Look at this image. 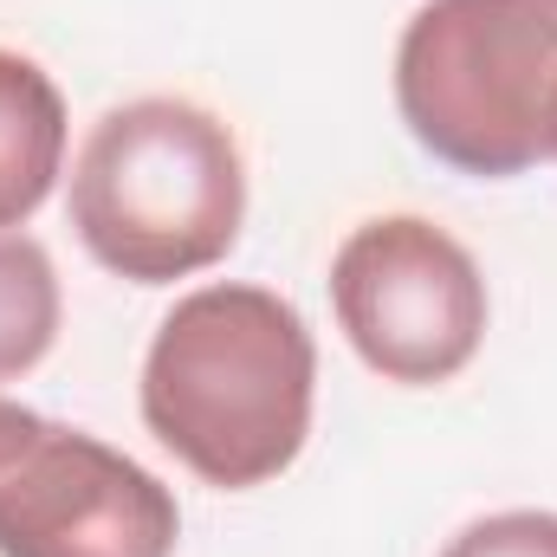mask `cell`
I'll return each instance as SVG.
<instances>
[{
	"label": "cell",
	"mask_w": 557,
	"mask_h": 557,
	"mask_svg": "<svg viewBox=\"0 0 557 557\" xmlns=\"http://www.w3.org/2000/svg\"><path fill=\"white\" fill-rule=\"evenodd\" d=\"M59 324H65V292L52 253L33 234L0 227V383L39 370L59 344Z\"/></svg>",
	"instance_id": "7"
},
{
	"label": "cell",
	"mask_w": 557,
	"mask_h": 557,
	"mask_svg": "<svg viewBox=\"0 0 557 557\" xmlns=\"http://www.w3.org/2000/svg\"><path fill=\"white\" fill-rule=\"evenodd\" d=\"M331 311L363 370L403 389L454 383L486 344L480 260L428 214H376L331 260Z\"/></svg>",
	"instance_id": "4"
},
{
	"label": "cell",
	"mask_w": 557,
	"mask_h": 557,
	"mask_svg": "<svg viewBox=\"0 0 557 557\" xmlns=\"http://www.w3.org/2000/svg\"><path fill=\"white\" fill-rule=\"evenodd\" d=\"M396 111L473 182L552 162L557 0H421L396 39Z\"/></svg>",
	"instance_id": "3"
},
{
	"label": "cell",
	"mask_w": 557,
	"mask_h": 557,
	"mask_svg": "<svg viewBox=\"0 0 557 557\" xmlns=\"http://www.w3.org/2000/svg\"><path fill=\"white\" fill-rule=\"evenodd\" d=\"M72 234L104 273L175 285L221 267L247 227L240 137L195 98L111 104L72 162Z\"/></svg>",
	"instance_id": "2"
},
{
	"label": "cell",
	"mask_w": 557,
	"mask_h": 557,
	"mask_svg": "<svg viewBox=\"0 0 557 557\" xmlns=\"http://www.w3.org/2000/svg\"><path fill=\"white\" fill-rule=\"evenodd\" d=\"M33 421H39V416H33L26 403H7V396H0V454H7V447H13V441L33 428Z\"/></svg>",
	"instance_id": "9"
},
{
	"label": "cell",
	"mask_w": 557,
	"mask_h": 557,
	"mask_svg": "<svg viewBox=\"0 0 557 557\" xmlns=\"http://www.w3.org/2000/svg\"><path fill=\"white\" fill-rule=\"evenodd\" d=\"M441 557H557V512L545 506H512L460 525Z\"/></svg>",
	"instance_id": "8"
},
{
	"label": "cell",
	"mask_w": 557,
	"mask_h": 557,
	"mask_svg": "<svg viewBox=\"0 0 557 557\" xmlns=\"http://www.w3.org/2000/svg\"><path fill=\"white\" fill-rule=\"evenodd\" d=\"M143 428L221 493L278 480L318 409V344L292 298L273 285H201L169 305L143 350Z\"/></svg>",
	"instance_id": "1"
},
{
	"label": "cell",
	"mask_w": 557,
	"mask_h": 557,
	"mask_svg": "<svg viewBox=\"0 0 557 557\" xmlns=\"http://www.w3.org/2000/svg\"><path fill=\"white\" fill-rule=\"evenodd\" d=\"M182 506L124 447L33 421L0 454V557H175Z\"/></svg>",
	"instance_id": "5"
},
{
	"label": "cell",
	"mask_w": 557,
	"mask_h": 557,
	"mask_svg": "<svg viewBox=\"0 0 557 557\" xmlns=\"http://www.w3.org/2000/svg\"><path fill=\"white\" fill-rule=\"evenodd\" d=\"M65 98L52 72L0 46V227H26L65 175Z\"/></svg>",
	"instance_id": "6"
},
{
	"label": "cell",
	"mask_w": 557,
	"mask_h": 557,
	"mask_svg": "<svg viewBox=\"0 0 557 557\" xmlns=\"http://www.w3.org/2000/svg\"><path fill=\"white\" fill-rule=\"evenodd\" d=\"M552 162H557V111H552Z\"/></svg>",
	"instance_id": "10"
}]
</instances>
